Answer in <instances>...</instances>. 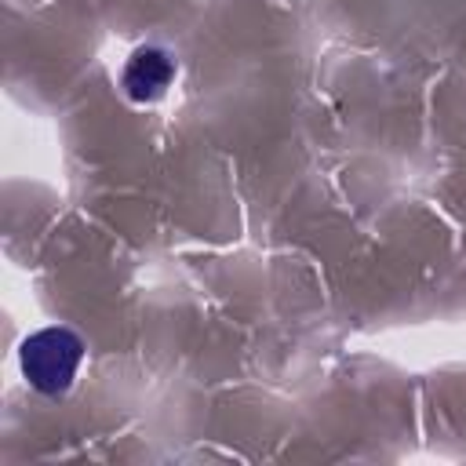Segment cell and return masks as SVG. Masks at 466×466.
<instances>
[{
  "label": "cell",
  "instance_id": "2",
  "mask_svg": "<svg viewBox=\"0 0 466 466\" xmlns=\"http://www.w3.org/2000/svg\"><path fill=\"white\" fill-rule=\"evenodd\" d=\"M175 73H178V66H175V55L171 51H164L157 44H142L124 62L120 87H124V95L131 102H157V98L167 95Z\"/></svg>",
  "mask_w": 466,
  "mask_h": 466
},
{
  "label": "cell",
  "instance_id": "1",
  "mask_svg": "<svg viewBox=\"0 0 466 466\" xmlns=\"http://www.w3.org/2000/svg\"><path fill=\"white\" fill-rule=\"evenodd\" d=\"M84 353H87V346H84V339H80L73 328L51 324V328L33 331V335L22 342L18 364H22L25 382H29L36 393H44V397H62V393L73 386V379H76V371H80V364H84Z\"/></svg>",
  "mask_w": 466,
  "mask_h": 466
}]
</instances>
